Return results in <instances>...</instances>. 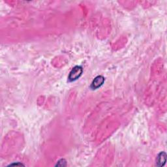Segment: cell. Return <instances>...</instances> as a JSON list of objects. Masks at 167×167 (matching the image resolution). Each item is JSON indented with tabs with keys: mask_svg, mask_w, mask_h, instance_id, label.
Masks as SVG:
<instances>
[{
	"mask_svg": "<svg viewBox=\"0 0 167 167\" xmlns=\"http://www.w3.org/2000/svg\"><path fill=\"white\" fill-rule=\"evenodd\" d=\"M83 69L81 66H75L72 68L71 71L69 73L68 79L70 82L75 81L78 78L81 77L82 74Z\"/></svg>",
	"mask_w": 167,
	"mask_h": 167,
	"instance_id": "obj_1",
	"label": "cell"
},
{
	"mask_svg": "<svg viewBox=\"0 0 167 167\" xmlns=\"http://www.w3.org/2000/svg\"><path fill=\"white\" fill-rule=\"evenodd\" d=\"M166 161V154L164 151H162L157 157V165L158 166H163Z\"/></svg>",
	"mask_w": 167,
	"mask_h": 167,
	"instance_id": "obj_3",
	"label": "cell"
},
{
	"mask_svg": "<svg viewBox=\"0 0 167 167\" xmlns=\"http://www.w3.org/2000/svg\"><path fill=\"white\" fill-rule=\"evenodd\" d=\"M12 165H16V166H17V165H18V166H24V165H22V163H14V164H11V165H10V166H12Z\"/></svg>",
	"mask_w": 167,
	"mask_h": 167,
	"instance_id": "obj_5",
	"label": "cell"
},
{
	"mask_svg": "<svg viewBox=\"0 0 167 167\" xmlns=\"http://www.w3.org/2000/svg\"><path fill=\"white\" fill-rule=\"evenodd\" d=\"M56 166H66V161L64 159H60L59 161L58 162V163L56 165Z\"/></svg>",
	"mask_w": 167,
	"mask_h": 167,
	"instance_id": "obj_4",
	"label": "cell"
},
{
	"mask_svg": "<svg viewBox=\"0 0 167 167\" xmlns=\"http://www.w3.org/2000/svg\"><path fill=\"white\" fill-rule=\"evenodd\" d=\"M104 80L105 79H104V77H103L101 75L97 76L93 81V82L91 84L90 88L92 90H96V89L100 88V87H101L103 84V83L104 82Z\"/></svg>",
	"mask_w": 167,
	"mask_h": 167,
	"instance_id": "obj_2",
	"label": "cell"
}]
</instances>
